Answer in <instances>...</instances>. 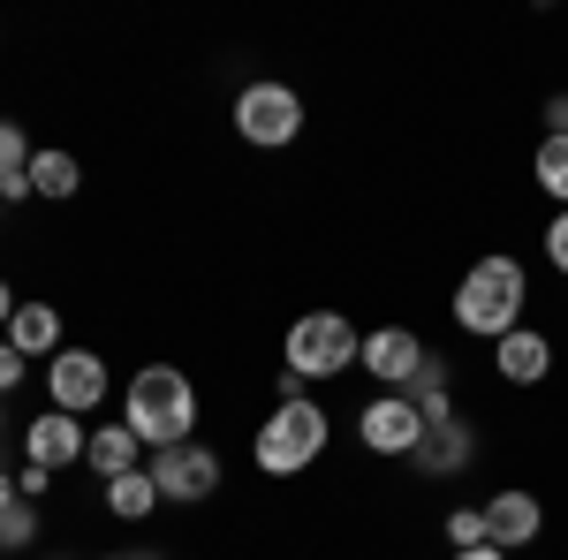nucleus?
I'll return each mask as SVG.
<instances>
[{
    "label": "nucleus",
    "instance_id": "2eb2a0df",
    "mask_svg": "<svg viewBox=\"0 0 568 560\" xmlns=\"http://www.w3.org/2000/svg\"><path fill=\"white\" fill-rule=\"evenodd\" d=\"M136 455H144V439H136L130 425H91V439H84V470H99L106 485H114V477L144 470Z\"/></svg>",
    "mask_w": 568,
    "mask_h": 560
},
{
    "label": "nucleus",
    "instance_id": "bb28decb",
    "mask_svg": "<svg viewBox=\"0 0 568 560\" xmlns=\"http://www.w3.org/2000/svg\"><path fill=\"white\" fill-rule=\"evenodd\" d=\"M455 560H516V553H500V546H463Z\"/></svg>",
    "mask_w": 568,
    "mask_h": 560
},
{
    "label": "nucleus",
    "instance_id": "cd10ccee",
    "mask_svg": "<svg viewBox=\"0 0 568 560\" xmlns=\"http://www.w3.org/2000/svg\"><path fill=\"white\" fill-rule=\"evenodd\" d=\"M8 318H16V288L0 281V334H8Z\"/></svg>",
    "mask_w": 568,
    "mask_h": 560
},
{
    "label": "nucleus",
    "instance_id": "f3484780",
    "mask_svg": "<svg viewBox=\"0 0 568 560\" xmlns=\"http://www.w3.org/2000/svg\"><path fill=\"white\" fill-rule=\"evenodd\" d=\"M402 394L417 401V417H425V425L447 417V409H455V364H447V356H425V364H417V379H409Z\"/></svg>",
    "mask_w": 568,
    "mask_h": 560
},
{
    "label": "nucleus",
    "instance_id": "6e6552de",
    "mask_svg": "<svg viewBox=\"0 0 568 560\" xmlns=\"http://www.w3.org/2000/svg\"><path fill=\"white\" fill-rule=\"evenodd\" d=\"M356 439H364L372 455H387V462H409L417 439H425V417H417L409 394H372V401L356 409Z\"/></svg>",
    "mask_w": 568,
    "mask_h": 560
},
{
    "label": "nucleus",
    "instance_id": "a878e982",
    "mask_svg": "<svg viewBox=\"0 0 568 560\" xmlns=\"http://www.w3.org/2000/svg\"><path fill=\"white\" fill-rule=\"evenodd\" d=\"M546 122H554L546 136H568V91H554V99H546Z\"/></svg>",
    "mask_w": 568,
    "mask_h": 560
},
{
    "label": "nucleus",
    "instance_id": "393cba45",
    "mask_svg": "<svg viewBox=\"0 0 568 560\" xmlns=\"http://www.w3.org/2000/svg\"><path fill=\"white\" fill-rule=\"evenodd\" d=\"M16 485H23V500H39L45 485H53V470H39V462H23V477H16Z\"/></svg>",
    "mask_w": 568,
    "mask_h": 560
},
{
    "label": "nucleus",
    "instance_id": "423d86ee",
    "mask_svg": "<svg viewBox=\"0 0 568 560\" xmlns=\"http://www.w3.org/2000/svg\"><path fill=\"white\" fill-rule=\"evenodd\" d=\"M144 470H152V485H160V500H175V508H197V500H213V492H220V455L205 447V439L160 447Z\"/></svg>",
    "mask_w": 568,
    "mask_h": 560
},
{
    "label": "nucleus",
    "instance_id": "f8f14e48",
    "mask_svg": "<svg viewBox=\"0 0 568 560\" xmlns=\"http://www.w3.org/2000/svg\"><path fill=\"white\" fill-rule=\"evenodd\" d=\"M84 417H61V409H45L23 425V462H39V470H69V462H84Z\"/></svg>",
    "mask_w": 568,
    "mask_h": 560
},
{
    "label": "nucleus",
    "instance_id": "412c9836",
    "mask_svg": "<svg viewBox=\"0 0 568 560\" xmlns=\"http://www.w3.org/2000/svg\"><path fill=\"white\" fill-rule=\"evenodd\" d=\"M23 546H39V508L31 500H8L0 508V553H23Z\"/></svg>",
    "mask_w": 568,
    "mask_h": 560
},
{
    "label": "nucleus",
    "instance_id": "6ab92c4d",
    "mask_svg": "<svg viewBox=\"0 0 568 560\" xmlns=\"http://www.w3.org/2000/svg\"><path fill=\"white\" fill-rule=\"evenodd\" d=\"M8 197H31V144L16 122H0V205Z\"/></svg>",
    "mask_w": 568,
    "mask_h": 560
},
{
    "label": "nucleus",
    "instance_id": "9b49d317",
    "mask_svg": "<svg viewBox=\"0 0 568 560\" xmlns=\"http://www.w3.org/2000/svg\"><path fill=\"white\" fill-rule=\"evenodd\" d=\"M409 462H417L425 477H463L470 462H478V431L447 409V417H433V425H425V439H417V455H409Z\"/></svg>",
    "mask_w": 568,
    "mask_h": 560
},
{
    "label": "nucleus",
    "instance_id": "5701e85b",
    "mask_svg": "<svg viewBox=\"0 0 568 560\" xmlns=\"http://www.w3.org/2000/svg\"><path fill=\"white\" fill-rule=\"evenodd\" d=\"M546 265H554V273L568 281V213H554V220H546Z\"/></svg>",
    "mask_w": 568,
    "mask_h": 560
},
{
    "label": "nucleus",
    "instance_id": "0eeeda50",
    "mask_svg": "<svg viewBox=\"0 0 568 560\" xmlns=\"http://www.w3.org/2000/svg\"><path fill=\"white\" fill-rule=\"evenodd\" d=\"M45 394H53L61 417H91V409L114 394V371H106L99 348H61V356L45 364Z\"/></svg>",
    "mask_w": 568,
    "mask_h": 560
},
{
    "label": "nucleus",
    "instance_id": "c85d7f7f",
    "mask_svg": "<svg viewBox=\"0 0 568 560\" xmlns=\"http://www.w3.org/2000/svg\"><path fill=\"white\" fill-rule=\"evenodd\" d=\"M99 560H136V553H99Z\"/></svg>",
    "mask_w": 568,
    "mask_h": 560
},
{
    "label": "nucleus",
    "instance_id": "aec40b11",
    "mask_svg": "<svg viewBox=\"0 0 568 560\" xmlns=\"http://www.w3.org/2000/svg\"><path fill=\"white\" fill-rule=\"evenodd\" d=\"M530 174H538V190L554 197V213H568V136H538Z\"/></svg>",
    "mask_w": 568,
    "mask_h": 560
},
{
    "label": "nucleus",
    "instance_id": "f03ea898",
    "mask_svg": "<svg viewBox=\"0 0 568 560\" xmlns=\"http://www.w3.org/2000/svg\"><path fill=\"white\" fill-rule=\"evenodd\" d=\"M122 425L160 455V447H182L190 425H197V387H190V371L182 364H144L122 394Z\"/></svg>",
    "mask_w": 568,
    "mask_h": 560
},
{
    "label": "nucleus",
    "instance_id": "c756f323",
    "mask_svg": "<svg viewBox=\"0 0 568 560\" xmlns=\"http://www.w3.org/2000/svg\"><path fill=\"white\" fill-rule=\"evenodd\" d=\"M136 560H160V553H136Z\"/></svg>",
    "mask_w": 568,
    "mask_h": 560
},
{
    "label": "nucleus",
    "instance_id": "b1692460",
    "mask_svg": "<svg viewBox=\"0 0 568 560\" xmlns=\"http://www.w3.org/2000/svg\"><path fill=\"white\" fill-rule=\"evenodd\" d=\"M16 387H23V356L0 342V394H16Z\"/></svg>",
    "mask_w": 568,
    "mask_h": 560
},
{
    "label": "nucleus",
    "instance_id": "4be33fe9",
    "mask_svg": "<svg viewBox=\"0 0 568 560\" xmlns=\"http://www.w3.org/2000/svg\"><path fill=\"white\" fill-rule=\"evenodd\" d=\"M447 538H455V553L485 546V508H447Z\"/></svg>",
    "mask_w": 568,
    "mask_h": 560
},
{
    "label": "nucleus",
    "instance_id": "f257e3e1",
    "mask_svg": "<svg viewBox=\"0 0 568 560\" xmlns=\"http://www.w3.org/2000/svg\"><path fill=\"white\" fill-rule=\"evenodd\" d=\"M524 303H530V273L524 258H508V251H485L463 281H455V326L463 334H478V342H508L516 326H524Z\"/></svg>",
    "mask_w": 568,
    "mask_h": 560
},
{
    "label": "nucleus",
    "instance_id": "a211bd4d",
    "mask_svg": "<svg viewBox=\"0 0 568 560\" xmlns=\"http://www.w3.org/2000/svg\"><path fill=\"white\" fill-rule=\"evenodd\" d=\"M160 508H168V500H160L152 470H130V477L106 485V516H114V522H144V516H160Z\"/></svg>",
    "mask_w": 568,
    "mask_h": 560
},
{
    "label": "nucleus",
    "instance_id": "20e7f679",
    "mask_svg": "<svg viewBox=\"0 0 568 560\" xmlns=\"http://www.w3.org/2000/svg\"><path fill=\"white\" fill-rule=\"evenodd\" d=\"M356 356H364V334L342 310H304L288 326V342H281V371H296V379H342V371H356Z\"/></svg>",
    "mask_w": 568,
    "mask_h": 560
},
{
    "label": "nucleus",
    "instance_id": "9d476101",
    "mask_svg": "<svg viewBox=\"0 0 568 560\" xmlns=\"http://www.w3.org/2000/svg\"><path fill=\"white\" fill-rule=\"evenodd\" d=\"M433 348L417 342L409 326H372L364 334V356H356V371H372L379 379V394H402L409 379H417V364H425Z\"/></svg>",
    "mask_w": 568,
    "mask_h": 560
},
{
    "label": "nucleus",
    "instance_id": "39448f33",
    "mask_svg": "<svg viewBox=\"0 0 568 560\" xmlns=\"http://www.w3.org/2000/svg\"><path fill=\"white\" fill-rule=\"evenodd\" d=\"M235 136L258 144V152H288V144L304 136V99L288 84H273V77L243 84L235 91Z\"/></svg>",
    "mask_w": 568,
    "mask_h": 560
},
{
    "label": "nucleus",
    "instance_id": "7ed1b4c3",
    "mask_svg": "<svg viewBox=\"0 0 568 560\" xmlns=\"http://www.w3.org/2000/svg\"><path fill=\"white\" fill-rule=\"evenodd\" d=\"M326 409L311 401V394H296V401H273V417L258 425V439H251V462H258L265 477H304L318 455H326Z\"/></svg>",
    "mask_w": 568,
    "mask_h": 560
},
{
    "label": "nucleus",
    "instance_id": "1a4fd4ad",
    "mask_svg": "<svg viewBox=\"0 0 568 560\" xmlns=\"http://www.w3.org/2000/svg\"><path fill=\"white\" fill-rule=\"evenodd\" d=\"M546 538V500L524 492V485H500L493 500H485V546H500V553H524Z\"/></svg>",
    "mask_w": 568,
    "mask_h": 560
},
{
    "label": "nucleus",
    "instance_id": "4468645a",
    "mask_svg": "<svg viewBox=\"0 0 568 560\" xmlns=\"http://www.w3.org/2000/svg\"><path fill=\"white\" fill-rule=\"evenodd\" d=\"M0 342L16 348L23 364H31V356L53 364V356H61V310H53V303H16V318H8V334H0Z\"/></svg>",
    "mask_w": 568,
    "mask_h": 560
},
{
    "label": "nucleus",
    "instance_id": "dca6fc26",
    "mask_svg": "<svg viewBox=\"0 0 568 560\" xmlns=\"http://www.w3.org/2000/svg\"><path fill=\"white\" fill-rule=\"evenodd\" d=\"M77 190H84V160H77V152H61V144L31 152V197H45V205H69Z\"/></svg>",
    "mask_w": 568,
    "mask_h": 560
},
{
    "label": "nucleus",
    "instance_id": "ddd939ff",
    "mask_svg": "<svg viewBox=\"0 0 568 560\" xmlns=\"http://www.w3.org/2000/svg\"><path fill=\"white\" fill-rule=\"evenodd\" d=\"M493 371H500V387H546V371H554V342H546L538 326H516L508 342H493Z\"/></svg>",
    "mask_w": 568,
    "mask_h": 560
}]
</instances>
